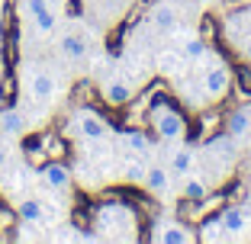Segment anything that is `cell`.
I'll return each instance as SVG.
<instances>
[{"instance_id": "obj_7", "label": "cell", "mask_w": 251, "mask_h": 244, "mask_svg": "<svg viewBox=\"0 0 251 244\" xmlns=\"http://www.w3.org/2000/svg\"><path fill=\"white\" fill-rule=\"evenodd\" d=\"M26 87H29V100H36V103H52L55 100V74L49 71V67H32L29 71V81H26Z\"/></svg>"}, {"instance_id": "obj_5", "label": "cell", "mask_w": 251, "mask_h": 244, "mask_svg": "<svg viewBox=\"0 0 251 244\" xmlns=\"http://www.w3.org/2000/svg\"><path fill=\"white\" fill-rule=\"evenodd\" d=\"M151 228H155V231H151V241H155V244H193V241H197V235H193L184 222L171 219V215L158 219Z\"/></svg>"}, {"instance_id": "obj_12", "label": "cell", "mask_w": 251, "mask_h": 244, "mask_svg": "<svg viewBox=\"0 0 251 244\" xmlns=\"http://www.w3.org/2000/svg\"><path fill=\"white\" fill-rule=\"evenodd\" d=\"M58 52H61V58H68V61H84L87 58V39L81 36V32H65V36L58 39Z\"/></svg>"}, {"instance_id": "obj_15", "label": "cell", "mask_w": 251, "mask_h": 244, "mask_svg": "<svg viewBox=\"0 0 251 244\" xmlns=\"http://www.w3.org/2000/svg\"><path fill=\"white\" fill-rule=\"evenodd\" d=\"M145 174H148V164H145V157H142V155L126 157L123 167H119V177H123L126 183H135V186L145 183Z\"/></svg>"}, {"instance_id": "obj_30", "label": "cell", "mask_w": 251, "mask_h": 244, "mask_svg": "<svg viewBox=\"0 0 251 244\" xmlns=\"http://www.w3.org/2000/svg\"><path fill=\"white\" fill-rule=\"evenodd\" d=\"M245 148H248V151H251V132H248V138H245Z\"/></svg>"}, {"instance_id": "obj_11", "label": "cell", "mask_w": 251, "mask_h": 244, "mask_svg": "<svg viewBox=\"0 0 251 244\" xmlns=\"http://www.w3.org/2000/svg\"><path fill=\"white\" fill-rule=\"evenodd\" d=\"M226 132L238 141L248 138V132H251V103H242L238 110H232L229 116H226Z\"/></svg>"}, {"instance_id": "obj_18", "label": "cell", "mask_w": 251, "mask_h": 244, "mask_svg": "<svg viewBox=\"0 0 251 244\" xmlns=\"http://www.w3.org/2000/svg\"><path fill=\"white\" fill-rule=\"evenodd\" d=\"M119 145H123L126 151H132V155H145V151H151V141H148V135L139 132V129H132V132H123V135H119Z\"/></svg>"}, {"instance_id": "obj_14", "label": "cell", "mask_w": 251, "mask_h": 244, "mask_svg": "<svg viewBox=\"0 0 251 244\" xmlns=\"http://www.w3.org/2000/svg\"><path fill=\"white\" fill-rule=\"evenodd\" d=\"M103 100L110 106H126L129 100H132V84H129V81H119V77L106 81L103 84Z\"/></svg>"}, {"instance_id": "obj_16", "label": "cell", "mask_w": 251, "mask_h": 244, "mask_svg": "<svg viewBox=\"0 0 251 244\" xmlns=\"http://www.w3.org/2000/svg\"><path fill=\"white\" fill-rule=\"evenodd\" d=\"M206 151H209L213 157H219V161H229V164H232V161L238 157V138H232V135L226 132V135H219V138L209 141Z\"/></svg>"}, {"instance_id": "obj_13", "label": "cell", "mask_w": 251, "mask_h": 244, "mask_svg": "<svg viewBox=\"0 0 251 244\" xmlns=\"http://www.w3.org/2000/svg\"><path fill=\"white\" fill-rule=\"evenodd\" d=\"M26 129H29V119L23 110H0V135L13 138V135H23Z\"/></svg>"}, {"instance_id": "obj_8", "label": "cell", "mask_w": 251, "mask_h": 244, "mask_svg": "<svg viewBox=\"0 0 251 244\" xmlns=\"http://www.w3.org/2000/svg\"><path fill=\"white\" fill-rule=\"evenodd\" d=\"M171 180H174V174L168 170V164H148V174H145V190L151 193V196H171Z\"/></svg>"}, {"instance_id": "obj_20", "label": "cell", "mask_w": 251, "mask_h": 244, "mask_svg": "<svg viewBox=\"0 0 251 244\" xmlns=\"http://www.w3.org/2000/svg\"><path fill=\"white\" fill-rule=\"evenodd\" d=\"M16 212H20L23 222H36V225H42V222H45V209H42V202H39L36 196H26V200H20Z\"/></svg>"}, {"instance_id": "obj_28", "label": "cell", "mask_w": 251, "mask_h": 244, "mask_svg": "<svg viewBox=\"0 0 251 244\" xmlns=\"http://www.w3.org/2000/svg\"><path fill=\"white\" fill-rule=\"evenodd\" d=\"M242 20H245V32L251 36V10H245V13H242Z\"/></svg>"}, {"instance_id": "obj_26", "label": "cell", "mask_w": 251, "mask_h": 244, "mask_svg": "<svg viewBox=\"0 0 251 244\" xmlns=\"http://www.w3.org/2000/svg\"><path fill=\"white\" fill-rule=\"evenodd\" d=\"M238 55H242V58L251 65V36H245L242 42H238Z\"/></svg>"}, {"instance_id": "obj_4", "label": "cell", "mask_w": 251, "mask_h": 244, "mask_svg": "<svg viewBox=\"0 0 251 244\" xmlns=\"http://www.w3.org/2000/svg\"><path fill=\"white\" fill-rule=\"evenodd\" d=\"M71 129L81 135L84 141H94V138L103 141V138H110V135H113V126L100 116V112H94V110H77L71 116Z\"/></svg>"}, {"instance_id": "obj_24", "label": "cell", "mask_w": 251, "mask_h": 244, "mask_svg": "<svg viewBox=\"0 0 251 244\" xmlns=\"http://www.w3.org/2000/svg\"><path fill=\"white\" fill-rule=\"evenodd\" d=\"M52 241L55 244H81V231L74 225H65V231H52Z\"/></svg>"}, {"instance_id": "obj_22", "label": "cell", "mask_w": 251, "mask_h": 244, "mask_svg": "<svg viewBox=\"0 0 251 244\" xmlns=\"http://www.w3.org/2000/svg\"><path fill=\"white\" fill-rule=\"evenodd\" d=\"M29 22H32V29H36L42 39H49L55 29H58V13H55V10L49 7V10H42V13H39L36 20H29Z\"/></svg>"}, {"instance_id": "obj_21", "label": "cell", "mask_w": 251, "mask_h": 244, "mask_svg": "<svg viewBox=\"0 0 251 244\" xmlns=\"http://www.w3.org/2000/svg\"><path fill=\"white\" fill-rule=\"evenodd\" d=\"M180 55H184L187 61H193V65H203V61H209V45L203 42V39L190 36L184 42V48H180Z\"/></svg>"}, {"instance_id": "obj_9", "label": "cell", "mask_w": 251, "mask_h": 244, "mask_svg": "<svg viewBox=\"0 0 251 244\" xmlns=\"http://www.w3.org/2000/svg\"><path fill=\"white\" fill-rule=\"evenodd\" d=\"M148 22H151V29H158V32H174L177 22H180L177 7L168 3V0H158L155 7H151V13H148Z\"/></svg>"}, {"instance_id": "obj_27", "label": "cell", "mask_w": 251, "mask_h": 244, "mask_svg": "<svg viewBox=\"0 0 251 244\" xmlns=\"http://www.w3.org/2000/svg\"><path fill=\"white\" fill-rule=\"evenodd\" d=\"M100 241H103L100 231H81V244H100Z\"/></svg>"}, {"instance_id": "obj_23", "label": "cell", "mask_w": 251, "mask_h": 244, "mask_svg": "<svg viewBox=\"0 0 251 244\" xmlns=\"http://www.w3.org/2000/svg\"><path fill=\"white\" fill-rule=\"evenodd\" d=\"M16 10H20L23 20H36L42 10H49V0H20V3H16Z\"/></svg>"}, {"instance_id": "obj_25", "label": "cell", "mask_w": 251, "mask_h": 244, "mask_svg": "<svg viewBox=\"0 0 251 244\" xmlns=\"http://www.w3.org/2000/svg\"><path fill=\"white\" fill-rule=\"evenodd\" d=\"M10 157H13V148H10L7 141L0 138V174H3V170H7V164H10Z\"/></svg>"}, {"instance_id": "obj_32", "label": "cell", "mask_w": 251, "mask_h": 244, "mask_svg": "<svg viewBox=\"0 0 251 244\" xmlns=\"http://www.w3.org/2000/svg\"><path fill=\"white\" fill-rule=\"evenodd\" d=\"M0 110H3V106H0Z\"/></svg>"}, {"instance_id": "obj_10", "label": "cell", "mask_w": 251, "mask_h": 244, "mask_svg": "<svg viewBox=\"0 0 251 244\" xmlns=\"http://www.w3.org/2000/svg\"><path fill=\"white\" fill-rule=\"evenodd\" d=\"M39 180L45 183V190H52V193L71 190V170H68L65 164H45V167L39 170Z\"/></svg>"}, {"instance_id": "obj_6", "label": "cell", "mask_w": 251, "mask_h": 244, "mask_svg": "<svg viewBox=\"0 0 251 244\" xmlns=\"http://www.w3.org/2000/svg\"><path fill=\"white\" fill-rule=\"evenodd\" d=\"M219 225L229 241H238V238H245L251 231V212L245 206H226L219 212Z\"/></svg>"}, {"instance_id": "obj_3", "label": "cell", "mask_w": 251, "mask_h": 244, "mask_svg": "<svg viewBox=\"0 0 251 244\" xmlns=\"http://www.w3.org/2000/svg\"><path fill=\"white\" fill-rule=\"evenodd\" d=\"M200 87H203L206 100H219V96H226L229 87H232V71L222 65L219 58H209V65L203 67V74H200Z\"/></svg>"}, {"instance_id": "obj_17", "label": "cell", "mask_w": 251, "mask_h": 244, "mask_svg": "<svg viewBox=\"0 0 251 244\" xmlns=\"http://www.w3.org/2000/svg\"><path fill=\"white\" fill-rule=\"evenodd\" d=\"M193 148H187V145H180L174 155H171V161H168V170L174 174V177H184V174H190L193 170Z\"/></svg>"}, {"instance_id": "obj_31", "label": "cell", "mask_w": 251, "mask_h": 244, "mask_svg": "<svg viewBox=\"0 0 251 244\" xmlns=\"http://www.w3.org/2000/svg\"><path fill=\"white\" fill-rule=\"evenodd\" d=\"M55 3H65V0H55Z\"/></svg>"}, {"instance_id": "obj_29", "label": "cell", "mask_w": 251, "mask_h": 244, "mask_svg": "<svg viewBox=\"0 0 251 244\" xmlns=\"http://www.w3.org/2000/svg\"><path fill=\"white\" fill-rule=\"evenodd\" d=\"M245 209L251 212V190H248V196H245Z\"/></svg>"}, {"instance_id": "obj_19", "label": "cell", "mask_w": 251, "mask_h": 244, "mask_svg": "<svg viewBox=\"0 0 251 244\" xmlns=\"http://www.w3.org/2000/svg\"><path fill=\"white\" fill-rule=\"evenodd\" d=\"M180 193H184L187 200H206V196H209V183L190 170V174H184V186H180Z\"/></svg>"}, {"instance_id": "obj_1", "label": "cell", "mask_w": 251, "mask_h": 244, "mask_svg": "<svg viewBox=\"0 0 251 244\" xmlns=\"http://www.w3.org/2000/svg\"><path fill=\"white\" fill-rule=\"evenodd\" d=\"M94 228L103 241H135L139 238V215L126 202H106L94 212Z\"/></svg>"}, {"instance_id": "obj_2", "label": "cell", "mask_w": 251, "mask_h": 244, "mask_svg": "<svg viewBox=\"0 0 251 244\" xmlns=\"http://www.w3.org/2000/svg\"><path fill=\"white\" fill-rule=\"evenodd\" d=\"M148 119H151L155 135L161 141H168V145H180V141L187 138V119H184V112H180L177 106H171L168 100H158V103L151 106V112H148Z\"/></svg>"}]
</instances>
